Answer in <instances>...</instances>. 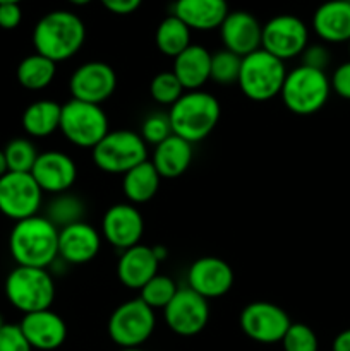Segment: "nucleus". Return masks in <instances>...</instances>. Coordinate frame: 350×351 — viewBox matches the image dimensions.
Wrapping results in <instances>:
<instances>
[{
    "label": "nucleus",
    "instance_id": "15",
    "mask_svg": "<svg viewBox=\"0 0 350 351\" xmlns=\"http://www.w3.org/2000/svg\"><path fill=\"white\" fill-rule=\"evenodd\" d=\"M144 219L139 209L130 202L110 206L102 219V235L106 242L119 250L130 249L141 242Z\"/></svg>",
    "mask_w": 350,
    "mask_h": 351
},
{
    "label": "nucleus",
    "instance_id": "12",
    "mask_svg": "<svg viewBox=\"0 0 350 351\" xmlns=\"http://www.w3.org/2000/svg\"><path fill=\"white\" fill-rule=\"evenodd\" d=\"M290 324V317L283 308L264 300L246 305L239 315V326L244 335L261 345L281 343Z\"/></svg>",
    "mask_w": 350,
    "mask_h": 351
},
{
    "label": "nucleus",
    "instance_id": "38",
    "mask_svg": "<svg viewBox=\"0 0 350 351\" xmlns=\"http://www.w3.org/2000/svg\"><path fill=\"white\" fill-rule=\"evenodd\" d=\"M301 57L302 65H305V67L326 72V67L329 65V51L325 45H307Z\"/></svg>",
    "mask_w": 350,
    "mask_h": 351
},
{
    "label": "nucleus",
    "instance_id": "28",
    "mask_svg": "<svg viewBox=\"0 0 350 351\" xmlns=\"http://www.w3.org/2000/svg\"><path fill=\"white\" fill-rule=\"evenodd\" d=\"M57 75V64L40 53L27 55L19 62L16 71L17 82L30 91H41L54 82Z\"/></svg>",
    "mask_w": 350,
    "mask_h": 351
},
{
    "label": "nucleus",
    "instance_id": "26",
    "mask_svg": "<svg viewBox=\"0 0 350 351\" xmlns=\"http://www.w3.org/2000/svg\"><path fill=\"white\" fill-rule=\"evenodd\" d=\"M60 115L62 105H58L57 101L36 99L26 106L21 123H23V129L27 136L43 139V137L57 132L58 127H60Z\"/></svg>",
    "mask_w": 350,
    "mask_h": 351
},
{
    "label": "nucleus",
    "instance_id": "22",
    "mask_svg": "<svg viewBox=\"0 0 350 351\" xmlns=\"http://www.w3.org/2000/svg\"><path fill=\"white\" fill-rule=\"evenodd\" d=\"M312 29L325 43L350 41V0H328L314 10Z\"/></svg>",
    "mask_w": 350,
    "mask_h": 351
},
{
    "label": "nucleus",
    "instance_id": "47",
    "mask_svg": "<svg viewBox=\"0 0 350 351\" xmlns=\"http://www.w3.org/2000/svg\"><path fill=\"white\" fill-rule=\"evenodd\" d=\"M119 351H144V350H141L139 346V348H120Z\"/></svg>",
    "mask_w": 350,
    "mask_h": 351
},
{
    "label": "nucleus",
    "instance_id": "44",
    "mask_svg": "<svg viewBox=\"0 0 350 351\" xmlns=\"http://www.w3.org/2000/svg\"><path fill=\"white\" fill-rule=\"evenodd\" d=\"M9 171V167H7V160H5V154H3V149H0V177Z\"/></svg>",
    "mask_w": 350,
    "mask_h": 351
},
{
    "label": "nucleus",
    "instance_id": "48",
    "mask_svg": "<svg viewBox=\"0 0 350 351\" xmlns=\"http://www.w3.org/2000/svg\"><path fill=\"white\" fill-rule=\"evenodd\" d=\"M5 324H7V322H5V319H3V315L0 314V329H2L3 326H5Z\"/></svg>",
    "mask_w": 350,
    "mask_h": 351
},
{
    "label": "nucleus",
    "instance_id": "30",
    "mask_svg": "<svg viewBox=\"0 0 350 351\" xmlns=\"http://www.w3.org/2000/svg\"><path fill=\"white\" fill-rule=\"evenodd\" d=\"M86 216V204L81 197L69 192H62V194L54 195L47 206V213L45 218L50 219L58 230L65 228L74 223L84 221Z\"/></svg>",
    "mask_w": 350,
    "mask_h": 351
},
{
    "label": "nucleus",
    "instance_id": "6",
    "mask_svg": "<svg viewBox=\"0 0 350 351\" xmlns=\"http://www.w3.org/2000/svg\"><path fill=\"white\" fill-rule=\"evenodd\" d=\"M5 297L23 314L47 311L55 300V281L48 269L16 266L5 280Z\"/></svg>",
    "mask_w": 350,
    "mask_h": 351
},
{
    "label": "nucleus",
    "instance_id": "2",
    "mask_svg": "<svg viewBox=\"0 0 350 351\" xmlns=\"http://www.w3.org/2000/svg\"><path fill=\"white\" fill-rule=\"evenodd\" d=\"M84 41V23L71 10H51L45 14L33 29V47L36 53L50 58L55 64L74 57Z\"/></svg>",
    "mask_w": 350,
    "mask_h": 351
},
{
    "label": "nucleus",
    "instance_id": "25",
    "mask_svg": "<svg viewBox=\"0 0 350 351\" xmlns=\"http://www.w3.org/2000/svg\"><path fill=\"white\" fill-rule=\"evenodd\" d=\"M151 163L161 178H178L189 170L192 163V144L172 134L170 137L154 146Z\"/></svg>",
    "mask_w": 350,
    "mask_h": 351
},
{
    "label": "nucleus",
    "instance_id": "7",
    "mask_svg": "<svg viewBox=\"0 0 350 351\" xmlns=\"http://www.w3.org/2000/svg\"><path fill=\"white\" fill-rule=\"evenodd\" d=\"M93 163L105 173L124 175L148 160V144L134 130H110L95 147Z\"/></svg>",
    "mask_w": 350,
    "mask_h": 351
},
{
    "label": "nucleus",
    "instance_id": "29",
    "mask_svg": "<svg viewBox=\"0 0 350 351\" xmlns=\"http://www.w3.org/2000/svg\"><path fill=\"white\" fill-rule=\"evenodd\" d=\"M154 43L161 53L175 58L191 45V29L177 16L170 14L158 24Z\"/></svg>",
    "mask_w": 350,
    "mask_h": 351
},
{
    "label": "nucleus",
    "instance_id": "32",
    "mask_svg": "<svg viewBox=\"0 0 350 351\" xmlns=\"http://www.w3.org/2000/svg\"><path fill=\"white\" fill-rule=\"evenodd\" d=\"M178 287L170 276L158 273L151 278L146 285L139 290V298L154 311V308H165L170 304L172 298L177 293Z\"/></svg>",
    "mask_w": 350,
    "mask_h": 351
},
{
    "label": "nucleus",
    "instance_id": "35",
    "mask_svg": "<svg viewBox=\"0 0 350 351\" xmlns=\"http://www.w3.org/2000/svg\"><path fill=\"white\" fill-rule=\"evenodd\" d=\"M283 351H318L319 341L312 328L302 322H292L281 339Z\"/></svg>",
    "mask_w": 350,
    "mask_h": 351
},
{
    "label": "nucleus",
    "instance_id": "13",
    "mask_svg": "<svg viewBox=\"0 0 350 351\" xmlns=\"http://www.w3.org/2000/svg\"><path fill=\"white\" fill-rule=\"evenodd\" d=\"M167 328L174 335L191 338L199 335L209 321V305L206 298L192 291L191 288H178L170 304L163 308Z\"/></svg>",
    "mask_w": 350,
    "mask_h": 351
},
{
    "label": "nucleus",
    "instance_id": "39",
    "mask_svg": "<svg viewBox=\"0 0 350 351\" xmlns=\"http://www.w3.org/2000/svg\"><path fill=\"white\" fill-rule=\"evenodd\" d=\"M329 84H331V91L335 95L350 101V60L343 62L333 71Z\"/></svg>",
    "mask_w": 350,
    "mask_h": 351
},
{
    "label": "nucleus",
    "instance_id": "1",
    "mask_svg": "<svg viewBox=\"0 0 350 351\" xmlns=\"http://www.w3.org/2000/svg\"><path fill=\"white\" fill-rule=\"evenodd\" d=\"M9 250L17 266L48 269L58 259V228L40 215L17 221L9 235Z\"/></svg>",
    "mask_w": 350,
    "mask_h": 351
},
{
    "label": "nucleus",
    "instance_id": "8",
    "mask_svg": "<svg viewBox=\"0 0 350 351\" xmlns=\"http://www.w3.org/2000/svg\"><path fill=\"white\" fill-rule=\"evenodd\" d=\"M58 130L74 146L93 149L110 132L108 115L102 105L71 98L62 105Z\"/></svg>",
    "mask_w": 350,
    "mask_h": 351
},
{
    "label": "nucleus",
    "instance_id": "4",
    "mask_svg": "<svg viewBox=\"0 0 350 351\" xmlns=\"http://www.w3.org/2000/svg\"><path fill=\"white\" fill-rule=\"evenodd\" d=\"M287 72L283 60L259 48L242 57L237 84L250 101L264 103L280 96Z\"/></svg>",
    "mask_w": 350,
    "mask_h": 351
},
{
    "label": "nucleus",
    "instance_id": "21",
    "mask_svg": "<svg viewBox=\"0 0 350 351\" xmlns=\"http://www.w3.org/2000/svg\"><path fill=\"white\" fill-rule=\"evenodd\" d=\"M160 261L153 252V247L137 245L122 250L117 263V278L129 290H141L148 281L158 274Z\"/></svg>",
    "mask_w": 350,
    "mask_h": 351
},
{
    "label": "nucleus",
    "instance_id": "46",
    "mask_svg": "<svg viewBox=\"0 0 350 351\" xmlns=\"http://www.w3.org/2000/svg\"><path fill=\"white\" fill-rule=\"evenodd\" d=\"M23 0H0V3H21Z\"/></svg>",
    "mask_w": 350,
    "mask_h": 351
},
{
    "label": "nucleus",
    "instance_id": "11",
    "mask_svg": "<svg viewBox=\"0 0 350 351\" xmlns=\"http://www.w3.org/2000/svg\"><path fill=\"white\" fill-rule=\"evenodd\" d=\"M309 45V29L304 21L292 14H280L263 24L261 48L280 60L299 57Z\"/></svg>",
    "mask_w": 350,
    "mask_h": 351
},
{
    "label": "nucleus",
    "instance_id": "17",
    "mask_svg": "<svg viewBox=\"0 0 350 351\" xmlns=\"http://www.w3.org/2000/svg\"><path fill=\"white\" fill-rule=\"evenodd\" d=\"M31 175L43 194L57 195L67 192L78 178V165L62 151H45L38 154Z\"/></svg>",
    "mask_w": 350,
    "mask_h": 351
},
{
    "label": "nucleus",
    "instance_id": "36",
    "mask_svg": "<svg viewBox=\"0 0 350 351\" xmlns=\"http://www.w3.org/2000/svg\"><path fill=\"white\" fill-rule=\"evenodd\" d=\"M139 134L146 144L158 146L160 143H163L167 137H170L174 134L172 132L168 113H151V115H148L144 119L143 125H141Z\"/></svg>",
    "mask_w": 350,
    "mask_h": 351
},
{
    "label": "nucleus",
    "instance_id": "34",
    "mask_svg": "<svg viewBox=\"0 0 350 351\" xmlns=\"http://www.w3.org/2000/svg\"><path fill=\"white\" fill-rule=\"evenodd\" d=\"M185 93V89L182 88L180 81L175 77V74L172 71L160 72V74L154 75L150 82V95L158 105H163L170 108L178 98Z\"/></svg>",
    "mask_w": 350,
    "mask_h": 351
},
{
    "label": "nucleus",
    "instance_id": "45",
    "mask_svg": "<svg viewBox=\"0 0 350 351\" xmlns=\"http://www.w3.org/2000/svg\"><path fill=\"white\" fill-rule=\"evenodd\" d=\"M69 3H72V5H88L89 2H93V0H67Z\"/></svg>",
    "mask_w": 350,
    "mask_h": 351
},
{
    "label": "nucleus",
    "instance_id": "31",
    "mask_svg": "<svg viewBox=\"0 0 350 351\" xmlns=\"http://www.w3.org/2000/svg\"><path fill=\"white\" fill-rule=\"evenodd\" d=\"M3 154H5L9 171L31 173L40 153H38L36 146L30 139L17 137V139H12L10 143H7V146L3 147Z\"/></svg>",
    "mask_w": 350,
    "mask_h": 351
},
{
    "label": "nucleus",
    "instance_id": "33",
    "mask_svg": "<svg viewBox=\"0 0 350 351\" xmlns=\"http://www.w3.org/2000/svg\"><path fill=\"white\" fill-rule=\"evenodd\" d=\"M240 64H242V57L222 48V50L211 53V74H209V79L220 86L237 84L240 74Z\"/></svg>",
    "mask_w": 350,
    "mask_h": 351
},
{
    "label": "nucleus",
    "instance_id": "37",
    "mask_svg": "<svg viewBox=\"0 0 350 351\" xmlns=\"http://www.w3.org/2000/svg\"><path fill=\"white\" fill-rule=\"evenodd\" d=\"M0 351H33L19 324H5L0 329Z\"/></svg>",
    "mask_w": 350,
    "mask_h": 351
},
{
    "label": "nucleus",
    "instance_id": "10",
    "mask_svg": "<svg viewBox=\"0 0 350 351\" xmlns=\"http://www.w3.org/2000/svg\"><path fill=\"white\" fill-rule=\"evenodd\" d=\"M43 204V191L31 173L7 171L0 177V213L12 221L36 216Z\"/></svg>",
    "mask_w": 350,
    "mask_h": 351
},
{
    "label": "nucleus",
    "instance_id": "42",
    "mask_svg": "<svg viewBox=\"0 0 350 351\" xmlns=\"http://www.w3.org/2000/svg\"><path fill=\"white\" fill-rule=\"evenodd\" d=\"M331 351H350V328L343 329L335 336L331 345Z\"/></svg>",
    "mask_w": 350,
    "mask_h": 351
},
{
    "label": "nucleus",
    "instance_id": "43",
    "mask_svg": "<svg viewBox=\"0 0 350 351\" xmlns=\"http://www.w3.org/2000/svg\"><path fill=\"white\" fill-rule=\"evenodd\" d=\"M153 252H154V256H156V259L160 261V263H163V261L168 257V250H167V247H165V245L153 247Z\"/></svg>",
    "mask_w": 350,
    "mask_h": 351
},
{
    "label": "nucleus",
    "instance_id": "49",
    "mask_svg": "<svg viewBox=\"0 0 350 351\" xmlns=\"http://www.w3.org/2000/svg\"><path fill=\"white\" fill-rule=\"evenodd\" d=\"M349 51H350V41H349Z\"/></svg>",
    "mask_w": 350,
    "mask_h": 351
},
{
    "label": "nucleus",
    "instance_id": "19",
    "mask_svg": "<svg viewBox=\"0 0 350 351\" xmlns=\"http://www.w3.org/2000/svg\"><path fill=\"white\" fill-rule=\"evenodd\" d=\"M102 233L86 221L74 223L58 230V257L64 263L88 264L98 256Z\"/></svg>",
    "mask_w": 350,
    "mask_h": 351
},
{
    "label": "nucleus",
    "instance_id": "18",
    "mask_svg": "<svg viewBox=\"0 0 350 351\" xmlns=\"http://www.w3.org/2000/svg\"><path fill=\"white\" fill-rule=\"evenodd\" d=\"M218 29L223 48L239 57H246L261 48L263 24L250 12L246 10L229 12Z\"/></svg>",
    "mask_w": 350,
    "mask_h": 351
},
{
    "label": "nucleus",
    "instance_id": "14",
    "mask_svg": "<svg viewBox=\"0 0 350 351\" xmlns=\"http://www.w3.org/2000/svg\"><path fill=\"white\" fill-rule=\"evenodd\" d=\"M117 89V74L106 62L91 60L79 65L69 79L72 99L102 105Z\"/></svg>",
    "mask_w": 350,
    "mask_h": 351
},
{
    "label": "nucleus",
    "instance_id": "27",
    "mask_svg": "<svg viewBox=\"0 0 350 351\" xmlns=\"http://www.w3.org/2000/svg\"><path fill=\"white\" fill-rule=\"evenodd\" d=\"M161 177L150 160L122 175V191L130 204H144L156 195Z\"/></svg>",
    "mask_w": 350,
    "mask_h": 351
},
{
    "label": "nucleus",
    "instance_id": "24",
    "mask_svg": "<svg viewBox=\"0 0 350 351\" xmlns=\"http://www.w3.org/2000/svg\"><path fill=\"white\" fill-rule=\"evenodd\" d=\"M172 72L180 81L185 91H198L209 81L211 53L201 45H189L174 58Z\"/></svg>",
    "mask_w": 350,
    "mask_h": 351
},
{
    "label": "nucleus",
    "instance_id": "23",
    "mask_svg": "<svg viewBox=\"0 0 350 351\" xmlns=\"http://www.w3.org/2000/svg\"><path fill=\"white\" fill-rule=\"evenodd\" d=\"M229 12L226 0H175L172 14L191 31H211L222 26Z\"/></svg>",
    "mask_w": 350,
    "mask_h": 351
},
{
    "label": "nucleus",
    "instance_id": "16",
    "mask_svg": "<svg viewBox=\"0 0 350 351\" xmlns=\"http://www.w3.org/2000/svg\"><path fill=\"white\" fill-rule=\"evenodd\" d=\"M187 287L206 300L223 297L233 287L232 266L215 256L199 257L187 271Z\"/></svg>",
    "mask_w": 350,
    "mask_h": 351
},
{
    "label": "nucleus",
    "instance_id": "9",
    "mask_svg": "<svg viewBox=\"0 0 350 351\" xmlns=\"http://www.w3.org/2000/svg\"><path fill=\"white\" fill-rule=\"evenodd\" d=\"M156 328V315L139 297L120 304L108 319L110 339L120 348H139Z\"/></svg>",
    "mask_w": 350,
    "mask_h": 351
},
{
    "label": "nucleus",
    "instance_id": "5",
    "mask_svg": "<svg viewBox=\"0 0 350 351\" xmlns=\"http://www.w3.org/2000/svg\"><path fill=\"white\" fill-rule=\"evenodd\" d=\"M329 95L331 84L328 74L302 64L287 72L280 93L285 108L302 117L318 113L328 103Z\"/></svg>",
    "mask_w": 350,
    "mask_h": 351
},
{
    "label": "nucleus",
    "instance_id": "3",
    "mask_svg": "<svg viewBox=\"0 0 350 351\" xmlns=\"http://www.w3.org/2000/svg\"><path fill=\"white\" fill-rule=\"evenodd\" d=\"M222 106L208 91H185L168 110L172 132L194 144L206 139L220 122Z\"/></svg>",
    "mask_w": 350,
    "mask_h": 351
},
{
    "label": "nucleus",
    "instance_id": "20",
    "mask_svg": "<svg viewBox=\"0 0 350 351\" xmlns=\"http://www.w3.org/2000/svg\"><path fill=\"white\" fill-rule=\"evenodd\" d=\"M19 328L33 350L54 351L67 339V324L50 308L24 314Z\"/></svg>",
    "mask_w": 350,
    "mask_h": 351
},
{
    "label": "nucleus",
    "instance_id": "40",
    "mask_svg": "<svg viewBox=\"0 0 350 351\" xmlns=\"http://www.w3.org/2000/svg\"><path fill=\"white\" fill-rule=\"evenodd\" d=\"M23 21V10L19 3H0V27L16 29Z\"/></svg>",
    "mask_w": 350,
    "mask_h": 351
},
{
    "label": "nucleus",
    "instance_id": "41",
    "mask_svg": "<svg viewBox=\"0 0 350 351\" xmlns=\"http://www.w3.org/2000/svg\"><path fill=\"white\" fill-rule=\"evenodd\" d=\"M100 2L108 12L117 14V16H127V14L136 12L143 0H100Z\"/></svg>",
    "mask_w": 350,
    "mask_h": 351
}]
</instances>
